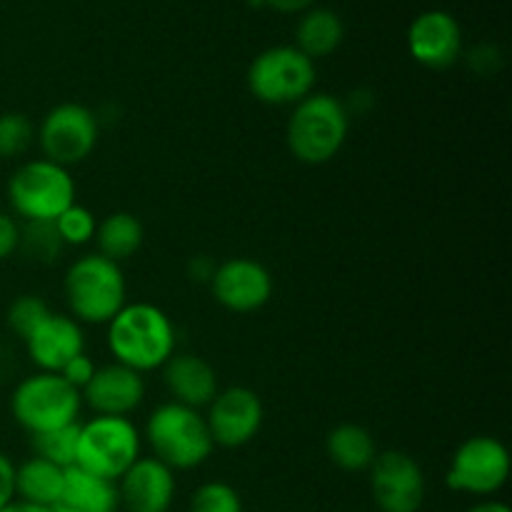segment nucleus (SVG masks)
<instances>
[{
    "mask_svg": "<svg viewBox=\"0 0 512 512\" xmlns=\"http://www.w3.org/2000/svg\"><path fill=\"white\" fill-rule=\"evenodd\" d=\"M108 348L135 373L160 370L175 355L173 320L153 303H125L108 323Z\"/></svg>",
    "mask_w": 512,
    "mask_h": 512,
    "instance_id": "1",
    "label": "nucleus"
},
{
    "mask_svg": "<svg viewBox=\"0 0 512 512\" xmlns=\"http://www.w3.org/2000/svg\"><path fill=\"white\" fill-rule=\"evenodd\" d=\"M350 113L345 103L330 93H310L293 105L288 130V148L305 165H325L340 153L348 140Z\"/></svg>",
    "mask_w": 512,
    "mask_h": 512,
    "instance_id": "2",
    "label": "nucleus"
},
{
    "mask_svg": "<svg viewBox=\"0 0 512 512\" xmlns=\"http://www.w3.org/2000/svg\"><path fill=\"white\" fill-rule=\"evenodd\" d=\"M153 458L170 470H193L213 455V438L200 410L180 403H163L153 410L145 425Z\"/></svg>",
    "mask_w": 512,
    "mask_h": 512,
    "instance_id": "3",
    "label": "nucleus"
},
{
    "mask_svg": "<svg viewBox=\"0 0 512 512\" xmlns=\"http://www.w3.org/2000/svg\"><path fill=\"white\" fill-rule=\"evenodd\" d=\"M65 300L78 323L108 325L125 305V275L118 263L100 253L75 260L63 280Z\"/></svg>",
    "mask_w": 512,
    "mask_h": 512,
    "instance_id": "4",
    "label": "nucleus"
},
{
    "mask_svg": "<svg viewBox=\"0 0 512 512\" xmlns=\"http://www.w3.org/2000/svg\"><path fill=\"white\" fill-rule=\"evenodd\" d=\"M8 203L25 223H53L75 203V180L63 165L45 158L28 160L8 180Z\"/></svg>",
    "mask_w": 512,
    "mask_h": 512,
    "instance_id": "5",
    "label": "nucleus"
},
{
    "mask_svg": "<svg viewBox=\"0 0 512 512\" xmlns=\"http://www.w3.org/2000/svg\"><path fill=\"white\" fill-rule=\"evenodd\" d=\"M80 390L65 383L58 373H35L15 385L10 395V413L15 423L30 435L48 433L78 423Z\"/></svg>",
    "mask_w": 512,
    "mask_h": 512,
    "instance_id": "6",
    "label": "nucleus"
},
{
    "mask_svg": "<svg viewBox=\"0 0 512 512\" xmlns=\"http://www.w3.org/2000/svg\"><path fill=\"white\" fill-rule=\"evenodd\" d=\"M140 458V433L128 418L95 415L78 430L75 465L98 478L118 483Z\"/></svg>",
    "mask_w": 512,
    "mask_h": 512,
    "instance_id": "7",
    "label": "nucleus"
},
{
    "mask_svg": "<svg viewBox=\"0 0 512 512\" xmlns=\"http://www.w3.org/2000/svg\"><path fill=\"white\" fill-rule=\"evenodd\" d=\"M315 63L295 45H273L253 58L248 88L265 105H295L315 88Z\"/></svg>",
    "mask_w": 512,
    "mask_h": 512,
    "instance_id": "8",
    "label": "nucleus"
},
{
    "mask_svg": "<svg viewBox=\"0 0 512 512\" xmlns=\"http://www.w3.org/2000/svg\"><path fill=\"white\" fill-rule=\"evenodd\" d=\"M510 478V453L493 435H475L468 438L450 458L445 473V485L455 493L490 498Z\"/></svg>",
    "mask_w": 512,
    "mask_h": 512,
    "instance_id": "9",
    "label": "nucleus"
},
{
    "mask_svg": "<svg viewBox=\"0 0 512 512\" xmlns=\"http://www.w3.org/2000/svg\"><path fill=\"white\" fill-rule=\"evenodd\" d=\"M35 140L45 160L70 168L93 153L98 143V118L80 103H60L45 113L43 123L35 130Z\"/></svg>",
    "mask_w": 512,
    "mask_h": 512,
    "instance_id": "10",
    "label": "nucleus"
},
{
    "mask_svg": "<svg viewBox=\"0 0 512 512\" xmlns=\"http://www.w3.org/2000/svg\"><path fill=\"white\" fill-rule=\"evenodd\" d=\"M370 490L380 512H418L425 503V473L413 455L388 450L370 465Z\"/></svg>",
    "mask_w": 512,
    "mask_h": 512,
    "instance_id": "11",
    "label": "nucleus"
},
{
    "mask_svg": "<svg viewBox=\"0 0 512 512\" xmlns=\"http://www.w3.org/2000/svg\"><path fill=\"white\" fill-rule=\"evenodd\" d=\"M265 410L260 403L258 393L250 388L235 385V388L218 390L213 403L208 405V423L210 438L220 448H243L263 428Z\"/></svg>",
    "mask_w": 512,
    "mask_h": 512,
    "instance_id": "12",
    "label": "nucleus"
},
{
    "mask_svg": "<svg viewBox=\"0 0 512 512\" xmlns=\"http://www.w3.org/2000/svg\"><path fill=\"white\" fill-rule=\"evenodd\" d=\"M215 300L233 313H255L273 298V275L253 258H230L210 278Z\"/></svg>",
    "mask_w": 512,
    "mask_h": 512,
    "instance_id": "13",
    "label": "nucleus"
},
{
    "mask_svg": "<svg viewBox=\"0 0 512 512\" xmlns=\"http://www.w3.org/2000/svg\"><path fill=\"white\" fill-rule=\"evenodd\" d=\"M408 50L415 63L445 70L463 53V30L448 10H425L410 23Z\"/></svg>",
    "mask_w": 512,
    "mask_h": 512,
    "instance_id": "14",
    "label": "nucleus"
},
{
    "mask_svg": "<svg viewBox=\"0 0 512 512\" xmlns=\"http://www.w3.org/2000/svg\"><path fill=\"white\" fill-rule=\"evenodd\" d=\"M118 483V500L128 512H168L175 500V473L153 455L135 460Z\"/></svg>",
    "mask_w": 512,
    "mask_h": 512,
    "instance_id": "15",
    "label": "nucleus"
},
{
    "mask_svg": "<svg viewBox=\"0 0 512 512\" xmlns=\"http://www.w3.org/2000/svg\"><path fill=\"white\" fill-rule=\"evenodd\" d=\"M80 398L95 415L128 418L143 403L145 380L125 365L110 363L95 370L90 383L80 390Z\"/></svg>",
    "mask_w": 512,
    "mask_h": 512,
    "instance_id": "16",
    "label": "nucleus"
},
{
    "mask_svg": "<svg viewBox=\"0 0 512 512\" xmlns=\"http://www.w3.org/2000/svg\"><path fill=\"white\" fill-rule=\"evenodd\" d=\"M23 343L40 373H60L70 360L85 353L83 328L78 320L63 313H50Z\"/></svg>",
    "mask_w": 512,
    "mask_h": 512,
    "instance_id": "17",
    "label": "nucleus"
},
{
    "mask_svg": "<svg viewBox=\"0 0 512 512\" xmlns=\"http://www.w3.org/2000/svg\"><path fill=\"white\" fill-rule=\"evenodd\" d=\"M163 380L165 388L173 393L175 403L195 410L208 408L218 395V375H215L213 365L198 355H173L163 365Z\"/></svg>",
    "mask_w": 512,
    "mask_h": 512,
    "instance_id": "18",
    "label": "nucleus"
},
{
    "mask_svg": "<svg viewBox=\"0 0 512 512\" xmlns=\"http://www.w3.org/2000/svg\"><path fill=\"white\" fill-rule=\"evenodd\" d=\"M118 488L110 480L98 478L88 470L73 468L65 470L63 490L55 500V512H118Z\"/></svg>",
    "mask_w": 512,
    "mask_h": 512,
    "instance_id": "19",
    "label": "nucleus"
},
{
    "mask_svg": "<svg viewBox=\"0 0 512 512\" xmlns=\"http://www.w3.org/2000/svg\"><path fill=\"white\" fill-rule=\"evenodd\" d=\"M345 38V25L338 13L330 8H308L300 13L298 28H295V48L310 60L328 58L340 48Z\"/></svg>",
    "mask_w": 512,
    "mask_h": 512,
    "instance_id": "20",
    "label": "nucleus"
},
{
    "mask_svg": "<svg viewBox=\"0 0 512 512\" xmlns=\"http://www.w3.org/2000/svg\"><path fill=\"white\" fill-rule=\"evenodd\" d=\"M325 450H328V458L345 473L370 470V465L378 458L373 435L363 425L355 423H343L330 430L328 438H325Z\"/></svg>",
    "mask_w": 512,
    "mask_h": 512,
    "instance_id": "21",
    "label": "nucleus"
},
{
    "mask_svg": "<svg viewBox=\"0 0 512 512\" xmlns=\"http://www.w3.org/2000/svg\"><path fill=\"white\" fill-rule=\"evenodd\" d=\"M65 470L43 458H28L15 465V500L53 508L63 490Z\"/></svg>",
    "mask_w": 512,
    "mask_h": 512,
    "instance_id": "22",
    "label": "nucleus"
},
{
    "mask_svg": "<svg viewBox=\"0 0 512 512\" xmlns=\"http://www.w3.org/2000/svg\"><path fill=\"white\" fill-rule=\"evenodd\" d=\"M143 238V223L133 213H125V210L105 215L98 223V228H95L98 253L118 265L138 253L140 245H143Z\"/></svg>",
    "mask_w": 512,
    "mask_h": 512,
    "instance_id": "23",
    "label": "nucleus"
},
{
    "mask_svg": "<svg viewBox=\"0 0 512 512\" xmlns=\"http://www.w3.org/2000/svg\"><path fill=\"white\" fill-rule=\"evenodd\" d=\"M78 430L80 425H65V428L48 430V433L30 435L35 458H43L58 468L68 470L75 465V453H78Z\"/></svg>",
    "mask_w": 512,
    "mask_h": 512,
    "instance_id": "24",
    "label": "nucleus"
},
{
    "mask_svg": "<svg viewBox=\"0 0 512 512\" xmlns=\"http://www.w3.org/2000/svg\"><path fill=\"white\" fill-rule=\"evenodd\" d=\"M35 143V125L25 113H0V160L18 158Z\"/></svg>",
    "mask_w": 512,
    "mask_h": 512,
    "instance_id": "25",
    "label": "nucleus"
},
{
    "mask_svg": "<svg viewBox=\"0 0 512 512\" xmlns=\"http://www.w3.org/2000/svg\"><path fill=\"white\" fill-rule=\"evenodd\" d=\"M55 233H58L60 243L63 245H88L95 238V228H98V220L90 213L85 205L73 203L70 208H65L58 218L53 220Z\"/></svg>",
    "mask_w": 512,
    "mask_h": 512,
    "instance_id": "26",
    "label": "nucleus"
},
{
    "mask_svg": "<svg viewBox=\"0 0 512 512\" xmlns=\"http://www.w3.org/2000/svg\"><path fill=\"white\" fill-rule=\"evenodd\" d=\"M18 248L25 250L33 260L50 263L60 255L63 243H60L53 223H25V228H20Z\"/></svg>",
    "mask_w": 512,
    "mask_h": 512,
    "instance_id": "27",
    "label": "nucleus"
},
{
    "mask_svg": "<svg viewBox=\"0 0 512 512\" xmlns=\"http://www.w3.org/2000/svg\"><path fill=\"white\" fill-rule=\"evenodd\" d=\"M190 512H243V500L233 485L213 480L195 490Z\"/></svg>",
    "mask_w": 512,
    "mask_h": 512,
    "instance_id": "28",
    "label": "nucleus"
},
{
    "mask_svg": "<svg viewBox=\"0 0 512 512\" xmlns=\"http://www.w3.org/2000/svg\"><path fill=\"white\" fill-rule=\"evenodd\" d=\"M48 315L50 308L43 298H38V295H20L8 308V328L20 340H25Z\"/></svg>",
    "mask_w": 512,
    "mask_h": 512,
    "instance_id": "29",
    "label": "nucleus"
},
{
    "mask_svg": "<svg viewBox=\"0 0 512 512\" xmlns=\"http://www.w3.org/2000/svg\"><path fill=\"white\" fill-rule=\"evenodd\" d=\"M95 363L93 360H90V355H85V353H80L78 358H73L70 360L68 365H65L63 370H60V378L65 380V383H70L73 385L75 390H83L85 385L90 383V378H93L95 375Z\"/></svg>",
    "mask_w": 512,
    "mask_h": 512,
    "instance_id": "30",
    "label": "nucleus"
},
{
    "mask_svg": "<svg viewBox=\"0 0 512 512\" xmlns=\"http://www.w3.org/2000/svg\"><path fill=\"white\" fill-rule=\"evenodd\" d=\"M20 243V225L13 215L0 213V260L10 258L18 250Z\"/></svg>",
    "mask_w": 512,
    "mask_h": 512,
    "instance_id": "31",
    "label": "nucleus"
},
{
    "mask_svg": "<svg viewBox=\"0 0 512 512\" xmlns=\"http://www.w3.org/2000/svg\"><path fill=\"white\" fill-rule=\"evenodd\" d=\"M15 500V465L5 453H0V510Z\"/></svg>",
    "mask_w": 512,
    "mask_h": 512,
    "instance_id": "32",
    "label": "nucleus"
},
{
    "mask_svg": "<svg viewBox=\"0 0 512 512\" xmlns=\"http://www.w3.org/2000/svg\"><path fill=\"white\" fill-rule=\"evenodd\" d=\"M315 0H255V5H263V8L275 10V13H305L308 8H313Z\"/></svg>",
    "mask_w": 512,
    "mask_h": 512,
    "instance_id": "33",
    "label": "nucleus"
},
{
    "mask_svg": "<svg viewBox=\"0 0 512 512\" xmlns=\"http://www.w3.org/2000/svg\"><path fill=\"white\" fill-rule=\"evenodd\" d=\"M213 273H215V265L210 263L208 258H203V255H200V258H195L193 263H190V275H193L195 280H208V283H210Z\"/></svg>",
    "mask_w": 512,
    "mask_h": 512,
    "instance_id": "34",
    "label": "nucleus"
},
{
    "mask_svg": "<svg viewBox=\"0 0 512 512\" xmlns=\"http://www.w3.org/2000/svg\"><path fill=\"white\" fill-rule=\"evenodd\" d=\"M0 512H55V510L53 508H43V505L23 503V500H13L8 508H3Z\"/></svg>",
    "mask_w": 512,
    "mask_h": 512,
    "instance_id": "35",
    "label": "nucleus"
},
{
    "mask_svg": "<svg viewBox=\"0 0 512 512\" xmlns=\"http://www.w3.org/2000/svg\"><path fill=\"white\" fill-rule=\"evenodd\" d=\"M468 512H512V510L505 503H500V500H483V503L473 505Z\"/></svg>",
    "mask_w": 512,
    "mask_h": 512,
    "instance_id": "36",
    "label": "nucleus"
}]
</instances>
